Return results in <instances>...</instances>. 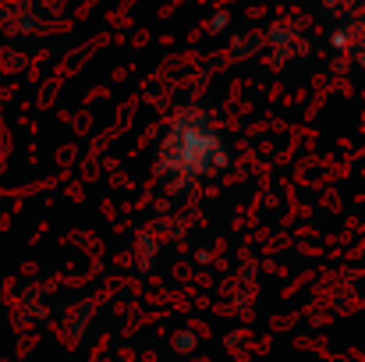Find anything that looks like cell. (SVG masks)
Segmentation results:
<instances>
[{"label": "cell", "mask_w": 365, "mask_h": 362, "mask_svg": "<svg viewBox=\"0 0 365 362\" xmlns=\"http://www.w3.org/2000/svg\"><path fill=\"white\" fill-rule=\"evenodd\" d=\"M156 167L174 188L199 181V178L213 174L217 167H224V142H220L213 121L202 111H185L170 124V131L160 146Z\"/></svg>", "instance_id": "6da1fadb"}]
</instances>
